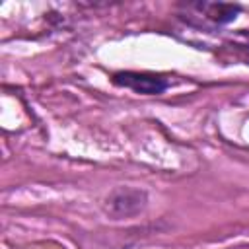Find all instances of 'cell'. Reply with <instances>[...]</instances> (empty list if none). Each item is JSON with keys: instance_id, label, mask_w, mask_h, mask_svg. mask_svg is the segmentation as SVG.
<instances>
[{"instance_id": "6da1fadb", "label": "cell", "mask_w": 249, "mask_h": 249, "mask_svg": "<svg viewBox=\"0 0 249 249\" xmlns=\"http://www.w3.org/2000/svg\"><path fill=\"white\" fill-rule=\"evenodd\" d=\"M146 206V193L132 187H119L105 198V212L115 220L138 214Z\"/></svg>"}, {"instance_id": "3957f363", "label": "cell", "mask_w": 249, "mask_h": 249, "mask_svg": "<svg viewBox=\"0 0 249 249\" xmlns=\"http://www.w3.org/2000/svg\"><path fill=\"white\" fill-rule=\"evenodd\" d=\"M191 10H196L198 16L204 21H210L212 25H226L237 18L241 8L237 4H224V2H195L189 4Z\"/></svg>"}, {"instance_id": "7a4b0ae2", "label": "cell", "mask_w": 249, "mask_h": 249, "mask_svg": "<svg viewBox=\"0 0 249 249\" xmlns=\"http://www.w3.org/2000/svg\"><path fill=\"white\" fill-rule=\"evenodd\" d=\"M113 84L142 95H160L169 88V82L163 76L152 72H132V70L113 74Z\"/></svg>"}]
</instances>
